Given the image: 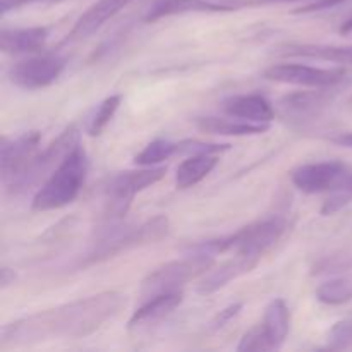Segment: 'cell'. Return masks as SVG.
<instances>
[{
    "label": "cell",
    "mask_w": 352,
    "mask_h": 352,
    "mask_svg": "<svg viewBox=\"0 0 352 352\" xmlns=\"http://www.w3.org/2000/svg\"><path fill=\"white\" fill-rule=\"evenodd\" d=\"M124 305L126 294L105 291L24 316L3 327L0 349H17L55 339H85L116 316Z\"/></svg>",
    "instance_id": "obj_1"
},
{
    "label": "cell",
    "mask_w": 352,
    "mask_h": 352,
    "mask_svg": "<svg viewBox=\"0 0 352 352\" xmlns=\"http://www.w3.org/2000/svg\"><path fill=\"white\" fill-rule=\"evenodd\" d=\"M215 2L223 3L230 10L244 9V7H265V6H277V3L299 2V0H215Z\"/></svg>",
    "instance_id": "obj_29"
},
{
    "label": "cell",
    "mask_w": 352,
    "mask_h": 352,
    "mask_svg": "<svg viewBox=\"0 0 352 352\" xmlns=\"http://www.w3.org/2000/svg\"><path fill=\"white\" fill-rule=\"evenodd\" d=\"M241 309H243V302H236V305L227 306L226 309H222V311H220L219 315L212 320V330L223 329V327H226L230 320L236 318V316L239 315Z\"/></svg>",
    "instance_id": "obj_30"
},
{
    "label": "cell",
    "mask_w": 352,
    "mask_h": 352,
    "mask_svg": "<svg viewBox=\"0 0 352 352\" xmlns=\"http://www.w3.org/2000/svg\"><path fill=\"white\" fill-rule=\"evenodd\" d=\"M217 164H219V155L217 153L189 155L188 160L182 162L175 172V188H195L217 167Z\"/></svg>",
    "instance_id": "obj_22"
},
{
    "label": "cell",
    "mask_w": 352,
    "mask_h": 352,
    "mask_svg": "<svg viewBox=\"0 0 352 352\" xmlns=\"http://www.w3.org/2000/svg\"><path fill=\"white\" fill-rule=\"evenodd\" d=\"M191 12H232V10L223 3L215 2V0H157L148 9L144 21L155 23V21L164 19V17Z\"/></svg>",
    "instance_id": "obj_20"
},
{
    "label": "cell",
    "mask_w": 352,
    "mask_h": 352,
    "mask_svg": "<svg viewBox=\"0 0 352 352\" xmlns=\"http://www.w3.org/2000/svg\"><path fill=\"white\" fill-rule=\"evenodd\" d=\"M167 174L165 167H144L141 170H127L116 174L105 186V219L117 222L129 210L134 196L157 184Z\"/></svg>",
    "instance_id": "obj_7"
},
{
    "label": "cell",
    "mask_w": 352,
    "mask_h": 352,
    "mask_svg": "<svg viewBox=\"0 0 352 352\" xmlns=\"http://www.w3.org/2000/svg\"><path fill=\"white\" fill-rule=\"evenodd\" d=\"M316 298L323 305L340 306L352 301V274L339 275L336 278L323 282L316 289Z\"/></svg>",
    "instance_id": "obj_23"
},
{
    "label": "cell",
    "mask_w": 352,
    "mask_h": 352,
    "mask_svg": "<svg viewBox=\"0 0 352 352\" xmlns=\"http://www.w3.org/2000/svg\"><path fill=\"white\" fill-rule=\"evenodd\" d=\"M88 170V155L85 148L78 144L65 155L58 167L38 188L31 201V208L34 212H52L71 205L81 192Z\"/></svg>",
    "instance_id": "obj_2"
},
{
    "label": "cell",
    "mask_w": 352,
    "mask_h": 352,
    "mask_svg": "<svg viewBox=\"0 0 352 352\" xmlns=\"http://www.w3.org/2000/svg\"><path fill=\"white\" fill-rule=\"evenodd\" d=\"M182 299H184V294H182V291H177L141 301L140 308L131 316L129 330H141L148 329L151 325H157V323L167 318L168 315H172L181 306Z\"/></svg>",
    "instance_id": "obj_16"
},
{
    "label": "cell",
    "mask_w": 352,
    "mask_h": 352,
    "mask_svg": "<svg viewBox=\"0 0 352 352\" xmlns=\"http://www.w3.org/2000/svg\"><path fill=\"white\" fill-rule=\"evenodd\" d=\"M131 2L133 0H98L76 21L74 28L71 30L65 41H79L91 36L103 24L109 23L113 16H117L124 7L129 6Z\"/></svg>",
    "instance_id": "obj_14"
},
{
    "label": "cell",
    "mask_w": 352,
    "mask_h": 352,
    "mask_svg": "<svg viewBox=\"0 0 352 352\" xmlns=\"http://www.w3.org/2000/svg\"><path fill=\"white\" fill-rule=\"evenodd\" d=\"M291 330V311L284 299L277 298L268 302L261 323L248 330L241 339L239 352L277 351L284 346Z\"/></svg>",
    "instance_id": "obj_8"
},
{
    "label": "cell",
    "mask_w": 352,
    "mask_h": 352,
    "mask_svg": "<svg viewBox=\"0 0 352 352\" xmlns=\"http://www.w3.org/2000/svg\"><path fill=\"white\" fill-rule=\"evenodd\" d=\"M14 280H16L14 270H10V268H2L0 270V284H2V289L9 287L10 284H14Z\"/></svg>",
    "instance_id": "obj_33"
},
{
    "label": "cell",
    "mask_w": 352,
    "mask_h": 352,
    "mask_svg": "<svg viewBox=\"0 0 352 352\" xmlns=\"http://www.w3.org/2000/svg\"><path fill=\"white\" fill-rule=\"evenodd\" d=\"M196 127L206 134H217V136H258L265 134L270 129V124L248 122L241 119H223V117H198Z\"/></svg>",
    "instance_id": "obj_21"
},
{
    "label": "cell",
    "mask_w": 352,
    "mask_h": 352,
    "mask_svg": "<svg viewBox=\"0 0 352 352\" xmlns=\"http://www.w3.org/2000/svg\"><path fill=\"white\" fill-rule=\"evenodd\" d=\"M327 349L349 351L352 349V318L337 322L327 333Z\"/></svg>",
    "instance_id": "obj_28"
},
{
    "label": "cell",
    "mask_w": 352,
    "mask_h": 352,
    "mask_svg": "<svg viewBox=\"0 0 352 352\" xmlns=\"http://www.w3.org/2000/svg\"><path fill=\"white\" fill-rule=\"evenodd\" d=\"M287 229V222L282 217H267V219L256 220L237 232L229 234V236L219 237V239L205 241L196 246H191V250L206 251L210 254H248V256L263 258L275 244L280 241Z\"/></svg>",
    "instance_id": "obj_4"
},
{
    "label": "cell",
    "mask_w": 352,
    "mask_h": 352,
    "mask_svg": "<svg viewBox=\"0 0 352 352\" xmlns=\"http://www.w3.org/2000/svg\"><path fill=\"white\" fill-rule=\"evenodd\" d=\"M347 2V0H313L311 3L305 7H299L294 10V14H309V12H318V10L332 9V7L340 6V3Z\"/></svg>",
    "instance_id": "obj_31"
},
{
    "label": "cell",
    "mask_w": 352,
    "mask_h": 352,
    "mask_svg": "<svg viewBox=\"0 0 352 352\" xmlns=\"http://www.w3.org/2000/svg\"><path fill=\"white\" fill-rule=\"evenodd\" d=\"M277 54L282 57L316 58V60L352 65V45L285 43L277 48Z\"/></svg>",
    "instance_id": "obj_17"
},
{
    "label": "cell",
    "mask_w": 352,
    "mask_h": 352,
    "mask_svg": "<svg viewBox=\"0 0 352 352\" xmlns=\"http://www.w3.org/2000/svg\"><path fill=\"white\" fill-rule=\"evenodd\" d=\"M120 102H122V95H112L107 96V98L96 107L88 122L89 136H100V134L103 133V129L109 126V122L113 119L117 110H119Z\"/></svg>",
    "instance_id": "obj_25"
},
{
    "label": "cell",
    "mask_w": 352,
    "mask_h": 352,
    "mask_svg": "<svg viewBox=\"0 0 352 352\" xmlns=\"http://www.w3.org/2000/svg\"><path fill=\"white\" fill-rule=\"evenodd\" d=\"M349 164L339 160L315 162V164H302L291 172V181L299 191L306 195H320V192H332L342 182Z\"/></svg>",
    "instance_id": "obj_11"
},
{
    "label": "cell",
    "mask_w": 352,
    "mask_h": 352,
    "mask_svg": "<svg viewBox=\"0 0 352 352\" xmlns=\"http://www.w3.org/2000/svg\"><path fill=\"white\" fill-rule=\"evenodd\" d=\"M50 36V30L45 26L33 28H16V30H7L3 28L0 33V50L3 54H34L41 50Z\"/></svg>",
    "instance_id": "obj_18"
},
{
    "label": "cell",
    "mask_w": 352,
    "mask_h": 352,
    "mask_svg": "<svg viewBox=\"0 0 352 352\" xmlns=\"http://www.w3.org/2000/svg\"><path fill=\"white\" fill-rule=\"evenodd\" d=\"M352 270V248L337 251V253L323 256L313 267V274H339V272Z\"/></svg>",
    "instance_id": "obj_27"
},
{
    "label": "cell",
    "mask_w": 352,
    "mask_h": 352,
    "mask_svg": "<svg viewBox=\"0 0 352 352\" xmlns=\"http://www.w3.org/2000/svg\"><path fill=\"white\" fill-rule=\"evenodd\" d=\"M67 60L58 54H41L16 62L9 71L12 85L23 89H41L54 85L64 72Z\"/></svg>",
    "instance_id": "obj_10"
},
{
    "label": "cell",
    "mask_w": 352,
    "mask_h": 352,
    "mask_svg": "<svg viewBox=\"0 0 352 352\" xmlns=\"http://www.w3.org/2000/svg\"><path fill=\"white\" fill-rule=\"evenodd\" d=\"M340 34H352V17H349V19L347 21H344L342 23V26H340Z\"/></svg>",
    "instance_id": "obj_34"
},
{
    "label": "cell",
    "mask_w": 352,
    "mask_h": 352,
    "mask_svg": "<svg viewBox=\"0 0 352 352\" xmlns=\"http://www.w3.org/2000/svg\"><path fill=\"white\" fill-rule=\"evenodd\" d=\"M41 134L28 131L17 138H2L0 141V172L3 186H9L26 168L31 158L38 153Z\"/></svg>",
    "instance_id": "obj_12"
},
{
    "label": "cell",
    "mask_w": 352,
    "mask_h": 352,
    "mask_svg": "<svg viewBox=\"0 0 352 352\" xmlns=\"http://www.w3.org/2000/svg\"><path fill=\"white\" fill-rule=\"evenodd\" d=\"M268 81L306 86L315 89H337L351 81V72L342 67H311L305 64H275L263 72Z\"/></svg>",
    "instance_id": "obj_9"
},
{
    "label": "cell",
    "mask_w": 352,
    "mask_h": 352,
    "mask_svg": "<svg viewBox=\"0 0 352 352\" xmlns=\"http://www.w3.org/2000/svg\"><path fill=\"white\" fill-rule=\"evenodd\" d=\"M174 155H179V143L168 140H155L134 157V164L140 167H155Z\"/></svg>",
    "instance_id": "obj_24"
},
{
    "label": "cell",
    "mask_w": 352,
    "mask_h": 352,
    "mask_svg": "<svg viewBox=\"0 0 352 352\" xmlns=\"http://www.w3.org/2000/svg\"><path fill=\"white\" fill-rule=\"evenodd\" d=\"M168 234V219L165 215L153 217L136 227H122L117 222H109L98 234V239L93 243L91 251L79 263V267L100 263L103 260L117 256L133 248L153 244L164 239Z\"/></svg>",
    "instance_id": "obj_3"
},
{
    "label": "cell",
    "mask_w": 352,
    "mask_h": 352,
    "mask_svg": "<svg viewBox=\"0 0 352 352\" xmlns=\"http://www.w3.org/2000/svg\"><path fill=\"white\" fill-rule=\"evenodd\" d=\"M332 143L339 144V146H346V148H352V133H339L333 134V136L329 138Z\"/></svg>",
    "instance_id": "obj_32"
},
{
    "label": "cell",
    "mask_w": 352,
    "mask_h": 352,
    "mask_svg": "<svg viewBox=\"0 0 352 352\" xmlns=\"http://www.w3.org/2000/svg\"><path fill=\"white\" fill-rule=\"evenodd\" d=\"M352 203V165L347 168L346 175H344L342 182H340L339 188L336 191H332L329 195V198L325 199L322 206V215L329 217L333 213L340 212L342 208H346L347 205Z\"/></svg>",
    "instance_id": "obj_26"
},
{
    "label": "cell",
    "mask_w": 352,
    "mask_h": 352,
    "mask_svg": "<svg viewBox=\"0 0 352 352\" xmlns=\"http://www.w3.org/2000/svg\"><path fill=\"white\" fill-rule=\"evenodd\" d=\"M332 102L330 89H320V91H298L284 96L280 102L282 110L285 116L298 120H309L318 117L327 105Z\"/></svg>",
    "instance_id": "obj_19"
},
{
    "label": "cell",
    "mask_w": 352,
    "mask_h": 352,
    "mask_svg": "<svg viewBox=\"0 0 352 352\" xmlns=\"http://www.w3.org/2000/svg\"><path fill=\"white\" fill-rule=\"evenodd\" d=\"M222 109L229 117L248 120V122L270 124L275 117V110L272 103L265 96L258 95V93L229 96L222 103Z\"/></svg>",
    "instance_id": "obj_15"
},
{
    "label": "cell",
    "mask_w": 352,
    "mask_h": 352,
    "mask_svg": "<svg viewBox=\"0 0 352 352\" xmlns=\"http://www.w3.org/2000/svg\"><path fill=\"white\" fill-rule=\"evenodd\" d=\"M258 263H260V258L248 256V254H236L232 260L226 261V263H222L220 267L210 268L205 274V277L199 280L198 292L201 296L213 294V292L226 287L229 282L250 274Z\"/></svg>",
    "instance_id": "obj_13"
},
{
    "label": "cell",
    "mask_w": 352,
    "mask_h": 352,
    "mask_svg": "<svg viewBox=\"0 0 352 352\" xmlns=\"http://www.w3.org/2000/svg\"><path fill=\"white\" fill-rule=\"evenodd\" d=\"M213 263H215V254L191 250V254H188V256L181 258V260L168 261V263L155 268L141 282V301H146V299L157 298V296L162 294H168V292L182 291V287L189 280L199 277V275H205L213 267Z\"/></svg>",
    "instance_id": "obj_5"
},
{
    "label": "cell",
    "mask_w": 352,
    "mask_h": 352,
    "mask_svg": "<svg viewBox=\"0 0 352 352\" xmlns=\"http://www.w3.org/2000/svg\"><path fill=\"white\" fill-rule=\"evenodd\" d=\"M79 144V131L76 126H69L58 134L57 140L52 141L41 153H36L31 158L30 164L26 165L19 177L14 179L9 186H6L10 195H24L28 189L36 186L41 179L48 177L55 168L58 167L65 155Z\"/></svg>",
    "instance_id": "obj_6"
}]
</instances>
